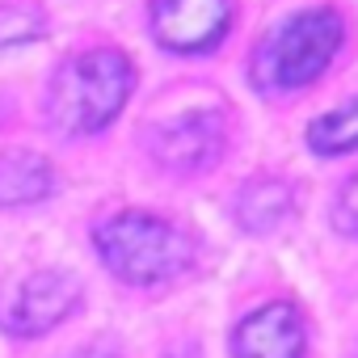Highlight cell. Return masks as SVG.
Wrapping results in <instances>:
<instances>
[{
  "instance_id": "1",
  "label": "cell",
  "mask_w": 358,
  "mask_h": 358,
  "mask_svg": "<svg viewBox=\"0 0 358 358\" xmlns=\"http://www.w3.org/2000/svg\"><path fill=\"white\" fill-rule=\"evenodd\" d=\"M131 85H135V68L122 51L97 47L72 55L51 80V118L68 135H93L122 110Z\"/></svg>"
},
{
  "instance_id": "2",
  "label": "cell",
  "mask_w": 358,
  "mask_h": 358,
  "mask_svg": "<svg viewBox=\"0 0 358 358\" xmlns=\"http://www.w3.org/2000/svg\"><path fill=\"white\" fill-rule=\"evenodd\" d=\"M93 241H97L101 262L122 282H135V287L177 278L194 257V245L182 228H173L169 220H156L148 211H122V215L101 220Z\"/></svg>"
},
{
  "instance_id": "3",
  "label": "cell",
  "mask_w": 358,
  "mask_h": 358,
  "mask_svg": "<svg viewBox=\"0 0 358 358\" xmlns=\"http://www.w3.org/2000/svg\"><path fill=\"white\" fill-rule=\"evenodd\" d=\"M341 47V22L329 9L282 22L253 55V80L262 89H299L316 80Z\"/></svg>"
},
{
  "instance_id": "4",
  "label": "cell",
  "mask_w": 358,
  "mask_h": 358,
  "mask_svg": "<svg viewBox=\"0 0 358 358\" xmlns=\"http://www.w3.org/2000/svg\"><path fill=\"white\" fill-rule=\"evenodd\" d=\"M76 303H80V282L72 274H64V270H38V274H30L13 291V299L5 303L0 324H5L13 337H38L51 324H59Z\"/></svg>"
},
{
  "instance_id": "5",
  "label": "cell",
  "mask_w": 358,
  "mask_h": 358,
  "mask_svg": "<svg viewBox=\"0 0 358 358\" xmlns=\"http://www.w3.org/2000/svg\"><path fill=\"white\" fill-rule=\"evenodd\" d=\"M148 143L164 169L194 173V169H207L224 152V118L211 110H190L182 118H169V122L152 127Z\"/></svg>"
},
{
  "instance_id": "6",
  "label": "cell",
  "mask_w": 358,
  "mask_h": 358,
  "mask_svg": "<svg viewBox=\"0 0 358 358\" xmlns=\"http://www.w3.org/2000/svg\"><path fill=\"white\" fill-rule=\"evenodd\" d=\"M228 22V0H152V30L169 51H211Z\"/></svg>"
},
{
  "instance_id": "7",
  "label": "cell",
  "mask_w": 358,
  "mask_h": 358,
  "mask_svg": "<svg viewBox=\"0 0 358 358\" xmlns=\"http://www.w3.org/2000/svg\"><path fill=\"white\" fill-rule=\"evenodd\" d=\"M303 320L291 303H270L257 308L236 324L232 354L236 358H303Z\"/></svg>"
},
{
  "instance_id": "8",
  "label": "cell",
  "mask_w": 358,
  "mask_h": 358,
  "mask_svg": "<svg viewBox=\"0 0 358 358\" xmlns=\"http://www.w3.org/2000/svg\"><path fill=\"white\" fill-rule=\"evenodd\" d=\"M55 190V169L38 152H5L0 156V207L43 203Z\"/></svg>"
},
{
  "instance_id": "9",
  "label": "cell",
  "mask_w": 358,
  "mask_h": 358,
  "mask_svg": "<svg viewBox=\"0 0 358 358\" xmlns=\"http://www.w3.org/2000/svg\"><path fill=\"white\" fill-rule=\"evenodd\" d=\"M291 203H295V194L287 182L257 177V182H249L236 194V220L249 232H270L274 224H282V215H291Z\"/></svg>"
},
{
  "instance_id": "10",
  "label": "cell",
  "mask_w": 358,
  "mask_h": 358,
  "mask_svg": "<svg viewBox=\"0 0 358 358\" xmlns=\"http://www.w3.org/2000/svg\"><path fill=\"white\" fill-rule=\"evenodd\" d=\"M308 143L320 152V156H333V152H354L358 148V101L333 110V114H320L312 127H308Z\"/></svg>"
},
{
  "instance_id": "11",
  "label": "cell",
  "mask_w": 358,
  "mask_h": 358,
  "mask_svg": "<svg viewBox=\"0 0 358 358\" xmlns=\"http://www.w3.org/2000/svg\"><path fill=\"white\" fill-rule=\"evenodd\" d=\"M47 34V17L34 0H0V51Z\"/></svg>"
},
{
  "instance_id": "12",
  "label": "cell",
  "mask_w": 358,
  "mask_h": 358,
  "mask_svg": "<svg viewBox=\"0 0 358 358\" xmlns=\"http://www.w3.org/2000/svg\"><path fill=\"white\" fill-rule=\"evenodd\" d=\"M337 215H341V224H345V228H354V232H358V177L341 190V199H337Z\"/></svg>"
},
{
  "instance_id": "13",
  "label": "cell",
  "mask_w": 358,
  "mask_h": 358,
  "mask_svg": "<svg viewBox=\"0 0 358 358\" xmlns=\"http://www.w3.org/2000/svg\"><path fill=\"white\" fill-rule=\"evenodd\" d=\"M76 358H118L114 350H106V345H89V350H80Z\"/></svg>"
}]
</instances>
